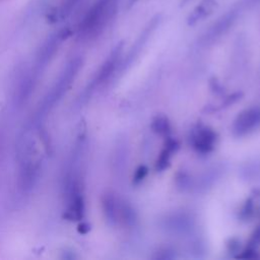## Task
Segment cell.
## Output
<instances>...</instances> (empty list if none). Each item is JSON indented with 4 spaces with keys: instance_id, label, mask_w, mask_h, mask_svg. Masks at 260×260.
<instances>
[{
    "instance_id": "obj_1",
    "label": "cell",
    "mask_w": 260,
    "mask_h": 260,
    "mask_svg": "<svg viewBox=\"0 0 260 260\" xmlns=\"http://www.w3.org/2000/svg\"><path fill=\"white\" fill-rule=\"evenodd\" d=\"M118 3L119 0H95L78 23V37L85 41L99 37L115 17Z\"/></svg>"
},
{
    "instance_id": "obj_2",
    "label": "cell",
    "mask_w": 260,
    "mask_h": 260,
    "mask_svg": "<svg viewBox=\"0 0 260 260\" xmlns=\"http://www.w3.org/2000/svg\"><path fill=\"white\" fill-rule=\"evenodd\" d=\"M82 66V59L80 57H74L70 59L61 70L54 85L48 91L46 96L43 99L39 106L36 115L34 116V125L39 124L61 101L63 95L66 93L71 83L77 76Z\"/></svg>"
},
{
    "instance_id": "obj_3",
    "label": "cell",
    "mask_w": 260,
    "mask_h": 260,
    "mask_svg": "<svg viewBox=\"0 0 260 260\" xmlns=\"http://www.w3.org/2000/svg\"><path fill=\"white\" fill-rule=\"evenodd\" d=\"M66 36L67 32L65 30H61L52 35L50 38H48L47 41L44 42V44L37 53L34 67L31 68L32 72L37 76L48 66V64L53 59L54 55L58 51L60 44L66 38Z\"/></svg>"
},
{
    "instance_id": "obj_4",
    "label": "cell",
    "mask_w": 260,
    "mask_h": 260,
    "mask_svg": "<svg viewBox=\"0 0 260 260\" xmlns=\"http://www.w3.org/2000/svg\"><path fill=\"white\" fill-rule=\"evenodd\" d=\"M260 124V110L249 109L242 112L234 124V131L238 135H244L252 131Z\"/></svg>"
},
{
    "instance_id": "obj_5",
    "label": "cell",
    "mask_w": 260,
    "mask_h": 260,
    "mask_svg": "<svg viewBox=\"0 0 260 260\" xmlns=\"http://www.w3.org/2000/svg\"><path fill=\"white\" fill-rule=\"evenodd\" d=\"M120 52H121V48L117 47L111 53V55L108 57V59L101 66V68L98 71V73H96L95 77L93 78L92 82L89 84L88 88L86 89V92H91L94 88H96V86L103 84L106 80H108V78L111 76L114 69L116 68L117 61H118V58L120 56Z\"/></svg>"
},
{
    "instance_id": "obj_6",
    "label": "cell",
    "mask_w": 260,
    "mask_h": 260,
    "mask_svg": "<svg viewBox=\"0 0 260 260\" xmlns=\"http://www.w3.org/2000/svg\"><path fill=\"white\" fill-rule=\"evenodd\" d=\"M216 140L215 133L207 128L200 130L194 137V147L200 152H209L213 149Z\"/></svg>"
},
{
    "instance_id": "obj_7",
    "label": "cell",
    "mask_w": 260,
    "mask_h": 260,
    "mask_svg": "<svg viewBox=\"0 0 260 260\" xmlns=\"http://www.w3.org/2000/svg\"><path fill=\"white\" fill-rule=\"evenodd\" d=\"M236 16H237V12L232 10L225 15H223L221 18H219L218 21L214 23L213 26L206 34V39H214L220 36L222 32H224L234 22Z\"/></svg>"
},
{
    "instance_id": "obj_8",
    "label": "cell",
    "mask_w": 260,
    "mask_h": 260,
    "mask_svg": "<svg viewBox=\"0 0 260 260\" xmlns=\"http://www.w3.org/2000/svg\"><path fill=\"white\" fill-rule=\"evenodd\" d=\"M216 7V2L214 0H204L198 6L194 8L191 14L188 17V23L194 24L195 22L203 19L210 13H212L213 9Z\"/></svg>"
},
{
    "instance_id": "obj_9",
    "label": "cell",
    "mask_w": 260,
    "mask_h": 260,
    "mask_svg": "<svg viewBox=\"0 0 260 260\" xmlns=\"http://www.w3.org/2000/svg\"><path fill=\"white\" fill-rule=\"evenodd\" d=\"M80 1L81 0H63L61 4L54 10V12H52L51 19L53 21H58L68 17Z\"/></svg>"
},
{
    "instance_id": "obj_10",
    "label": "cell",
    "mask_w": 260,
    "mask_h": 260,
    "mask_svg": "<svg viewBox=\"0 0 260 260\" xmlns=\"http://www.w3.org/2000/svg\"><path fill=\"white\" fill-rule=\"evenodd\" d=\"M154 124L157 125L156 128H154L156 131L161 132V131H166L167 127H168V123L166 120H161V119H157V121L154 122Z\"/></svg>"
},
{
    "instance_id": "obj_11",
    "label": "cell",
    "mask_w": 260,
    "mask_h": 260,
    "mask_svg": "<svg viewBox=\"0 0 260 260\" xmlns=\"http://www.w3.org/2000/svg\"><path fill=\"white\" fill-rule=\"evenodd\" d=\"M146 173H147V169H146L145 167H140V168L137 170L136 174H135V181H140V180H142V179L145 177Z\"/></svg>"
},
{
    "instance_id": "obj_12",
    "label": "cell",
    "mask_w": 260,
    "mask_h": 260,
    "mask_svg": "<svg viewBox=\"0 0 260 260\" xmlns=\"http://www.w3.org/2000/svg\"><path fill=\"white\" fill-rule=\"evenodd\" d=\"M137 1H139V0H129V2H128V4H129V7H131V6H133Z\"/></svg>"
},
{
    "instance_id": "obj_13",
    "label": "cell",
    "mask_w": 260,
    "mask_h": 260,
    "mask_svg": "<svg viewBox=\"0 0 260 260\" xmlns=\"http://www.w3.org/2000/svg\"><path fill=\"white\" fill-rule=\"evenodd\" d=\"M187 1H189V0H183V1H182V3H185V2H187Z\"/></svg>"
}]
</instances>
